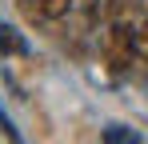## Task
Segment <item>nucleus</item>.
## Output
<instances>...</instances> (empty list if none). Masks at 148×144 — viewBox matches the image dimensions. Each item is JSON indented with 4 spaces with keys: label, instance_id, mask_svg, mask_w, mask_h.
<instances>
[{
    "label": "nucleus",
    "instance_id": "7ed1b4c3",
    "mask_svg": "<svg viewBox=\"0 0 148 144\" xmlns=\"http://www.w3.org/2000/svg\"><path fill=\"white\" fill-rule=\"evenodd\" d=\"M136 56H144V60H148V20L136 24Z\"/></svg>",
    "mask_w": 148,
    "mask_h": 144
},
{
    "label": "nucleus",
    "instance_id": "f257e3e1",
    "mask_svg": "<svg viewBox=\"0 0 148 144\" xmlns=\"http://www.w3.org/2000/svg\"><path fill=\"white\" fill-rule=\"evenodd\" d=\"M108 52H112L116 64L132 60V56H136V24H112V32H108Z\"/></svg>",
    "mask_w": 148,
    "mask_h": 144
},
{
    "label": "nucleus",
    "instance_id": "f03ea898",
    "mask_svg": "<svg viewBox=\"0 0 148 144\" xmlns=\"http://www.w3.org/2000/svg\"><path fill=\"white\" fill-rule=\"evenodd\" d=\"M28 12L40 20H60L72 12V0H28Z\"/></svg>",
    "mask_w": 148,
    "mask_h": 144
},
{
    "label": "nucleus",
    "instance_id": "20e7f679",
    "mask_svg": "<svg viewBox=\"0 0 148 144\" xmlns=\"http://www.w3.org/2000/svg\"><path fill=\"white\" fill-rule=\"evenodd\" d=\"M108 144H132L128 136H120V132H108Z\"/></svg>",
    "mask_w": 148,
    "mask_h": 144
}]
</instances>
